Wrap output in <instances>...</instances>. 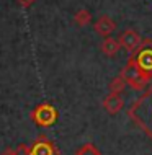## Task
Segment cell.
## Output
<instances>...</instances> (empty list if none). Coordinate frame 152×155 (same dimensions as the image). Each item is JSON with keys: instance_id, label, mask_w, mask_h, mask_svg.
<instances>
[{"instance_id": "6da1fadb", "label": "cell", "mask_w": 152, "mask_h": 155, "mask_svg": "<svg viewBox=\"0 0 152 155\" xmlns=\"http://www.w3.org/2000/svg\"><path fill=\"white\" fill-rule=\"evenodd\" d=\"M129 116L139 127L152 139V87L134 101L129 110Z\"/></svg>"}, {"instance_id": "7a4b0ae2", "label": "cell", "mask_w": 152, "mask_h": 155, "mask_svg": "<svg viewBox=\"0 0 152 155\" xmlns=\"http://www.w3.org/2000/svg\"><path fill=\"white\" fill-rule=\"evenodd\" d=\"M121 75H123V78L126 80V83L131 87V88L141 91L146 88V85L149 83V80L152 78V75L146 74L144 70L141 69V67L137 65L136 59H134V56L129 57L128 64L124 65L123 72H121Z\"/></svg>"}, {"instance_id": "3957f363", "label": "cell", "mask_w": 152, "mask_h": 155, "mask_svg": "<svg viewBox=\"0 0 152 155\" xmlns=\"http://www.w3.org/2000/svg\"><path fill=\"white\" fill-rule=\"evenodd\" d=\"M31 118L41 127H51L57 121V111L52 104L43 103V104L35 108V111L31 113Z\"/></svg>"}, {"instance_id": "277c9868", "label": "cell", "mask_w": 152, "mask_h": 155, "mask_svg": "<svg viewBox=\"0 0 152 155\" xmlns=\"http://www.w3.org/2000/svg\"><path fill=\"white\" fill-rule=\"evenodd\" d=\"M118 41H120V46L128 51L131 54H134L137 49H141V46L144 44V39L141 38L139 33H136L134 30H126L123 31L120 36H118Z\"/></svg>"}, {"instance_id": "5b68a950", "label": "cell", "mask_w": 152, "mask_h": 155, "mask_svg": "<svg viewBox=\"0 0 152 155\" xmlns=\"http://www.w3.org/2000/svg\"><path fill=\"white\" fill-rule=\"evenodd\" d=\"M133 56H134V59H136L137 65L141 67L146 74L152 75V44L141 48L137 52H134Z\"/></svg>"}, {"instance_id": "8992f818", "label": "cell", "mask_w": 152, "mask_h": 155, "mask_svg": "<svg viewBox=\"0 0 152 155\" xmlns=\"http://www.w3.org/2000/svg\"><path fill=\"white\" fill-rule=\"evenodd\" d=\"M123 106H124V101H123L120 93H111L110 91L103 100V108L110 114H118V113L123 110Z\"/></svg>"}, {"instance_id": "52a82bcc", "label": "cell", "mask_w": 152, "mask_h": 155, "mask_svg": "<svg viewBox=\"0 0 152 155\" xmlns=\"http://www.w3.org/2000/svg\"><path fill=\"white\" fill-rule=\"evenodd\" d=\"M93 30L98 33L100 36L106 38V36H111V33L116 30V23H115V20H111L108 15H103L95 21Z\"/></svg>"}, {"instance_id": "ba28073f", "label": "cell", "mask_w": 152, "mask_h": 155, "mask_svg": "<svg viewBox=\"0 0 152 155\" xmlns=\"http://www.w3.org/2000/svg\"><path fill=\"white\" fill-rule=\"evenodd\" d=\"M31 155H57V150L52 142L48 140L44 136H41L31 147Z\"/></svg>"}, {"instance_id": "9c48e42d", "label": "cell", "mask_w": 152, "mask_h": 155, "mask_svg": "<svg viewBox=\"0 0 152 155\" xmlns=\"http://www.w3.org/2000/svg\"><path fill=\"white\" fill-rule=\"evenodd\" d=\"M100 49L106 57H115L116 54L120 52L121 46H120V41L118 39H115V38H111V36H106L103 39V43H101Z\"/></svg>"}, {"instance_id": "30bf717a", "label": "cell", "mask_w": 152, "mask_h": 155, "mask_svg": "<svg viewBox=\"0 0 152 155\" xmlns=\"http://www.w3.org/2000/svg\"><path fill=\"white\" fill-rule=\"evenodd\" d=\"M92 21V13L88 10H79L77 13L74 15V23L77 25V26H87L88 23Z\"/></svg>"}, {"instance_id": "8fae6325", "label": "cell", "mask_w": 152, "mask_h": 155, "mask_svg": "<svg viewBox=\"0 0 152 155\" xmlns=\"http://www.w3.org/2000/svg\"><path fill=\"white\" fill-rule=\"evenodd\" d=\"M126 87V80L123 78V75H118L111 82H110V91L111 93H121Z\"/></svg>"}, {"instance_id": "7c38bea8", "label": "cell", "mask_w": 152, "mask_h": 155, "mask_svg": "<svg viewBox=\"0 0 152 155\" xmlns=\"http://www.w3.org/2000/svg\"><path fill=\"white\" fill-rule=\"evenodd\" d=\"M74 155H101V153H100L92 144H87V145H83L80 150H77Z\"/></svg>"}, {"instance_id": "4fadbf2b", "label": "cell", "mask_w": 152, "mask_h": 155, "mask_svg": "<svg viewBox=\"0 0 152 155\" xmlns=\"http://www.w3.org/2000/svg\"><path fill=\"white\" fill-rule=\"evenodd\" d=\"M15 150H16V155H31V147H28L25 144H20Z\"/></svg>"}, {"instance_id": "5bb4252c", "label": "cell", "mask_w": 152, "mask_h": 155, "mask_svg": "<svg viewBox=\"0 0 152 155\" xmlns=\"http://www.w3.org/2000/svg\"><path fill=\"white\" fill-rule=\"evenodd\" d=\"M20 2V5L25 7V8H28V7H31L33 3H35V0H18Z\"/></svg>"}, {"instance_id": "9a60e30c", "label": "cell", "mask_w": 152, "mask_h": 155, "mask_svg": "<svg viewBox=\"0 0 152 155\" xmlns=\"http://www.w3.org/2000/svg\"><path fill=\"white\" fill-rule=\"evenodd\" d=\"M0 155H16V150H15V149H12V147H7Z\"/></svg>"}]
</instances>
